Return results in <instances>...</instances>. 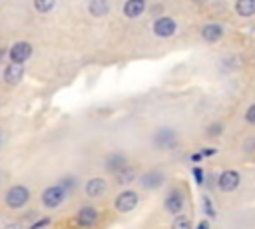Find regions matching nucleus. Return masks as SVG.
<instances>
[{"instance_id": "obj_1", "label": "nucleus", "mask_w": 255, "mask_h": 229, "mask_svg": "<svg viewBox=\"0 0 255 229\" xmlns=\"http://www.w3.org/2000/svg\"><path fill=\"white\" fill-rule=\"evenodd\" d=\"M78 185H80V181L74 175H64L58 181H52V183L44 185L42 191H40V195H38L40 207L46 213L58 211L60 207H64L70 201V197H72V193H74V189Z\"/></svg>"}, {"instance_id": "obj_2", "label": "nucleus", "mask_w": 255, "mask_h": 229, "mask_svg": "<svg viewBox=\"0 0 255 229\" xmlns=\"http://www.w3.org/2000/svg\"><path fill=\"white\" fill-rule=\"evenodd\" d=\"M32 195L34 193H32V187L28 183L16 181V183H10L2 191V205L12 213H20L32 203Z\"/></svg>"}, {"instance_id": "obj_3", "label": "nucleus", "mask_w": 255, "mask_h": 229, "mask_svg": "<svg viewBox=\"0 0 255 229\" xmlns=\"http://www.w3.org/2000/svg\"><path fill=\"white\" fill-rule=\"evenodd\" d=\"M139 203H141V191L135 187H124L114 195L112 209L118 215H129L139 207Z\"/></svg>"}, {"instance_id": "obj_4", "label": "nucleus", "mask_w": 255, "mask_h": 229, "mask_svg": "<svg viewBox=\"0 0 255 229\" xmlns=\"http://www.w3.org/2000/svg\"><path fill=\"white\" fill-rule=\"evenodd\" d=\"M163 211L169 215V217H175V215H181L185 213V205H187V193L181 185H169L165 195H163Z\"/></svg>"}, {"instance_id": "obj_5", "label": "nucleus", "mask_w": 255, "mask_h": 229, "mask_svg": "<svg viewBox=\"0 0 255 229\" xmlns=\"http://www.w3.org/2000/svg\"><path fill=\"white\" fill-rule=\"evenodd\" d=\"M102 221V211L96 203H84L76 209L72 223L76 229H94Z\"/></svg>"}, {"instance_id": "obj_6", "label": "nucleus", "mask_w": 255, "mask_h": 229, "mask_svg": "<svg viewBox=\"0 0 255 229\" xmlns=\"http://www.w3.org/2000/svg\"><path fill=\"white\" fill-rule=\"evenodd\" d=\"M179 131L171 125H161L151 133V143L159 151H175L179 147Z\"/></svg>"}, {"instance_id": "obj_7", "label": "nucleus", "mask_w": 255, "mask_h": 229, "mask_svg": "<svg viewBox=\"0 0 255 229\" xmlns=\"http://www.w3.org/2000/svg\"><path fill=\"white\" fill-rule=\"evenodd\" d=\"M141 191H159L165 183H167V173L161 169V167H149V169H143L139 175H137V181Z\"/></svg>"}, {"instance_id": "obj_8", "label": "nucleus", "mask_w": 255, "mask_h": 229, "mask_svg": "<svg viewBox=\"0 0 255 229\" xmlns=\"http://www.w3.org/2000/svg\"><path fill=\"white\" fill-rule=\"evenodd\" d=\"M82 191H84V197L90 199V201H100L108 195L110 191V179L104 177V175H92L88 177L84 183H82Z\"/></svg>"}, {"instance_id": "obj_9", "label": "nucleus", "mask_w": 255, "mask_h": 229, "mask_svg": "<svg viewBox=\"0 0 255 229\" xmlns=\"http://www.w3.org/2000/svg\"><path fill=\"white\" fill-rule=\"evenodd\" d=\"M102 165H104V171L114 177V175H118L122 169H126L128 165H131V161H129V155H128L126 151H108V153L104 155Z\"/></svg>"}, {"instance_id": "obj_10", "label": "nucleus", "mask_w": 255, "mask_h": 229, "mask_svg": "<svg viewBox=\"0 0 255 229\" xmlns=\"http://www.w3.org/2000/svg\"><path fill=\"white\" fill-rule=\"evenodd\" d=\"M241 185V173L237 169H223L219 171L217 179H215V187L221 191V193H233L237 191Z\"/></svg>"}, {"instance_id": "obj_11", "label": "nucleus", "mask_w": 255, "mask_h": 229, "mask_svg": "<svg viewBox=\"0 0 255 229\" xmlns=\"http://www.w3.org/2000/svg\"><path fill=\"white\" fill-rule=\"evenodd\" d=\"M32 54H34V48H32V44L26 42V40H18V42H14V44L8 48V60H10V64H20V66H24V64L32 58Z\"/></svg>"}, {"instance_id": "obj_12", "label": "nucleus", "mask_w": 255, "mask_h": 229, "mask_svg": "<svg viewBox=\"0 0 255 229\" xmlns=\"http://www.w3.org/2000/svg\"><path fill=\"white\" fill-rule=\"evenodd\" d=\"M151 32H153L157 38H171V36L177 32V22H175L171 16H159V18L153 20Z\"/></svg>"}, {"instance_id": "obj_13", "label": "nucleus", "mask_w": 255, "mask_h": 229, "mask_svg": "<svg viewBox=\"0 0 255 229\" xmlns=\"http://www.w3.org/2000/svg\"><path fill=\"white\" fill-rule=\"evenodd\" d=\"M145 10H147V0H126L122 6V14L129 20L139 18Z\"/></svg>"}, {"instance_id": "obj_14", "label": "nucleus", "mask_w": 255, "mask_h": 229, "mask_svg": "<svg viewBox=\"0 0 255 229\" xmlns=\"http://www.w3.org/2000/svg\"><path fill=\"white\" fill-rule=\"evenodd\" d=\"M137 175H139V171H137L133 165H128V167L122 169L118 175H114L112 181H114L120 189H124V187H129L133 181H137Z\"/></svg>"}, {"instance_id": "obj_15", "label": "nucleus", "mask_w": 255, "mask_h": 229, "mask_svg": "<svg viewBox=\"0 0 255 229\" xmlns=\"http://www.w3.org/2000/svg\"><path fill=\"white\" fill-rule=\"evenodd\" d=\"M22 78H24V66H20V64H8V66L4 68V72H2V80H4V84H8V86L20 84Z\"/></svg>"}, {"instance_id": "obj_16", "label": "nucleus", "mask_w": 255, "mask_h": 229, "mask_svg": "<svg viewBox=\"0 0 255 229\" xmlns=\"http://www.w3.org/2000/svg\"><path fill=\"white\" fill-rule=\"evenodd\" d=\"M201 38L207 42V44H215L223 38V26L217 24V22H209L201 28Z\"/></svg>"}, {"instance_id": "obj_17", "label": "nucleus", "mask_w": 255, "mask_h": 229, "mask_svg": "<svg viewBox=\"0 0 255 229\" xmlns=\"http://www.w3.org/2000/svg\"><path fill=\"white\" fill-rule=\"evenodd\" d=\"M88 12L94 18H104L110 12V2L108 0H90L88 2Z\"/></svg>"}, {"instance_id": "obj_18", "label": "nucleus", "mask_w": 255, "mask_h": 229, "mask_svg": "<svg viewBox=\"0 0 255 229\" xmlns=\"http://www.w3.org/2000/svg\"><path fill=\"white\" fill-rule=\"evenodd\" d=\"M193 227H195V223H193V219H191L189 213L175 215L169 221V229H193Z\"/></svg>"}, {"instance_id": "obj_19", "label": "nucleus", "mask_w": 255, "mask_h": 229, "mask_svg": "<svg viewBox=\"0 0 255 229\" xmlns=\"http://www.w3.org/2000/svg\"><path fill=\"white\" fill-rule=\"evenodd\" d=\"M201 213H203V217L209 219V221H215V219H217V209H215V205H213V199H211L207 193L201 195Z\"/></svg>"}, {"instance_id": "obj_20", "label": "nucleus", "mask_w": 255, "mask_h": 229, "mask_svg": "<svg viewBox=\"0 0 255 229\" xmlns=\"http://www.w3.org/2000/svg\"><path fill=\"white\" fill-rule=\"evenodd\" d=\"M235 12L241 18L255 16V0H235Z\"/></svg>"}, {"instance_id": "obj_21", "label": "nucleus", "mask_w": 255, "mask_h": 229, "mask_svg": "<svg viewBox=\"0 0 255 229\" xmlns=\"http://www.w3.org/2000/svg\"><path fill=\"white\" fill-rule=\"evenodd\" d=\"M191 177L195 181L197 187H205V181H207V175H205V169L201 165H193L191 167Z\"/></svg>"}, {"instance_id": "obj_22", "label": "nucleus", "mask_w": 255, "mask_h": 229, "mask_svg": "<svg viewBox=\"0 0 255 229\" xmlns=\"http://www.w3.org/2000/svg\"><path fill=\"white\" fill-rule=\"evenodd\" d=\"M52 223H54V217L46 213V215H40V217H36V221H32L28 229H48Z\"/></svg>"}, {"instance_id": "obj_23", "label": "nucleus", "mask_w": 255, "mask_h": 229, "mask_svg": "<svg viewBox=\"0 0 255 229\" xmlns=\"http://www.w3.org/2000/svg\"><path fill=\"white\" fill-rule=\"evenodd\" d=\"M56 6V0H34V10L38 14H48Z\"/></svg>"}, {"instance_id": "obj_24", "label": "nucleus", "mask_w": 255, "mask_h": 229, "mask_svg": "<svg viewBox=\"0 0 255 229\" xmlns=\"http://www.w3.org/2000/svg\"><path fill=\"white\" fill-rule=\"evenodd\" d=\"M223 133V123L221 121H213L207 129H205V135L209 137V139H215V137H219Z\"/></svg>"}, {"instance_id": "obj_25", "label": "nucleus", "mask_w": 255, "mask_h": 229, "mask_svg": "<svg viewBox=\"0 0 255 229\" xmlns=\"http://www.w3.org/2000/svg\"><path fill=\"white\" fill-rule=\"evenodd\" d=\"M245 121L251 123V125H255V104H251V106L247 108V112H245Z\"/></svg>"}, {"instance_id": "obj_26", "label": "nucleus", "mask_w": 255, "mask_h": 229, "mask_svg": "<svg viewBox=\"0 0 255 229\" xmlns=\"http://www.w3.org/2000/svg\"><path fill=\"white\" fill-rule=\"evenodd\" d=\"M199 151H201L203 159H207V157H213V155L217 153V147H201Z\"/></svg>"}, {"instance_id": "obj_27", "label": "nucleus", "mask_w": 255, "mask_h": 229, "mask_svg": "<svg viewBox=\"0 0 255 229\" xmlns=\"http://www.w3.org/2000/svg\"><path fill=\"white\" fill-rule=\"evenodd\" d=\"M193 229H211V221L209 219H199Z\"/></svg>"}, {"instance_id": "obj_28", "label": "nucleus", "mask_w": 255, "mask_h": 229, "mask_svg": "<svg viewBox=\"0 0 255 229\" xmlns=\"http://www.w3.org/2000/svg\"><path fill=\"white\" fill-rule=\"evenodd\" d=\"M4 56L8 58V48H0V62L4 60Z\"/></svg>"}, {"instance_id": "obj_29", "label": "nucleus", "mask_w": 255, "mask_h": 229, "mask_svg": "<svg viewBox=\"0 0 255 229\" xmlns=\"http://www.w3.org/2000/svg\"><path fill=\"white\" fill-rule=\"evenodd\" d=\"M4 141H6V137H4V133H2V131H0V149H2V147H4Z\"/></svg>"}, {"instance_id": "obj_30", "label": "nucleus", "mask_w": 255, "mask_h": 229, "mask_svg": "<svg viewBox=\"0 0 255 229\" xmlns=\"http://www.w3.org/2000/svg\"><path fill=\"white\" fill-rule=\"evenodd\" d=\"M193 2H205V0H193Z\"/></svg>"}, {"instance_id": "obj_31", "label": "nucleus", "mask_w": 255, "mask_h": 229, "mask_svg": "<svg viewBox=\"0 0 255 229\" xmlns=\"http://www.w3.org/2000/svg\"><path fill=\"white\" fill-rule=\"evenodd\" d=\"M0 48H2V40H0Z\"/></svg>"}]
</instances>
